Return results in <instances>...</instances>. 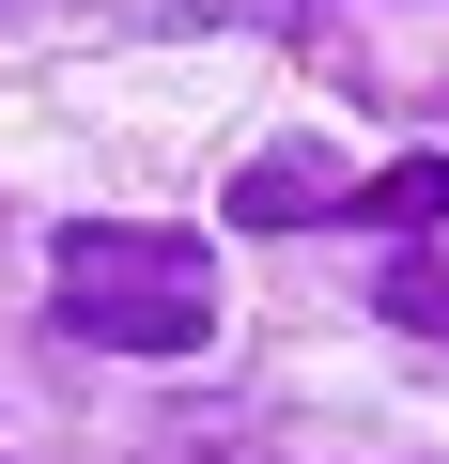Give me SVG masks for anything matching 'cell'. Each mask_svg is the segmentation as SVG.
Instances as JSON below:
<instances>
[{
  "mask_svg": "<svg viewBox=\"0 0 449 464\" xmlns=\"http://www.w3.org/2000/svg\"><path fill=\"white\" fill-rule=\"evenodd\" d=\"M341 217H387V232H434V217H449V155H403V170H372V186H356Z\"/></svg>",
  "mask_w": 449,
  "mask_h": 464,
  "instance_id": "3",
  "label": "cell"
},
{
  "mask_svg": "<svg viewBox=\"0 0 449 464\" xmlns=\"http://www.w3.org/2000/svg\"><path fill=\"white\" fill-rule=\"evenodd\" d=\"M387 325H418V341H449V264L418 248V264H387Z\"/></svg>",
  "mask_w": 449,
  "mask_h": 464,
  "instance_id": "4",
  "label": "cell"
},
{
  "mask_svg": "<svg viewBox=\"0 0 449 464\" xmlns=\"http://www.w3.org/2000/svg\"><path fill=\"white\" fill-rule=\"evenodd\" d=\"M341 201H356V186H341L310 140H279V155L233 170V217H249V232H310V217H341Z\"/></svg>",
  "mask_w": 449,
  "mask_h": 464,
  "instance_id": "2",
  "label": "cell"
},
{
  "mask_svg": "<svg viewBox=\"0 0 449 464\" xmlns=\"http://www.w3.org/2000/svg\"><path fill=\"white\" fill-rule=\"evenodd\" d=\"M201 464H264V449H201Z\"/></svg>",
  "mask_w": 449,
  "mask_h": 464,
  "instance_id": "6",
  "label": "cell"
},
{
  "mask_svg": "<svg viewBox=\"0 0 449 464\" xmlns=\"http://www.w3.org/2000/svg\"><path fill=\"white\" fill-rule=\"evenodd\" d=\"M93 16H155L171 32V16H217V0H93Z\"/></svg>",
  "mask_w": 449,
  "mask_h": 464,
  "instance_id": "5",
  "label": "cell"
},
{
  "mask_svg": "<svg viewBox=\"0 0 449 464\" xmlns=\"http://www.w3.org/2000/svg\"><path fill=\"white\" fill-rule=\"evenodd\" d=\"M63 325L109 356H201L217 341V248L171 217H78L63 232Z\"/></svg>",
  "mask_w": 449,
  "mask_h": 464,
  "instance_id": "1",
  "label": "cell"
}]
</instances>
